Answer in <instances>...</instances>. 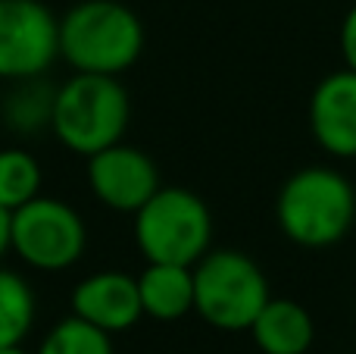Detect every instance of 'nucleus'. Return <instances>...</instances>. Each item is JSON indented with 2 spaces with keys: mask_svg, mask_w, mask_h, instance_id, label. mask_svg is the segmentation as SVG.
<instances>
[{
  "mask_svg": "<svg viewBox=\"0 0 356 354\" xmlns=\"http://www.w3.org/2000/svg\"><path fill=\"white\" fill-rule=\"evenodd\" d=\"M60 60V19L41 0H0V82L47 75Z\"/></svg>",
  "mask_w": 356,
  "mask_h": 354,
  "instance_id": "nucleus-7",
  "label": "nucleus"
},
{
  "mask_svg": "<svg viewBox=\"0 0 356 354\" xmlns=\"http://www.w3.org/2000/svg\"><path fill=\"white\" fill-rule=\"evenodd\" d=\"M131 220L135 248L147 263L194 267L213 248V213L191 188L160 185Z\"/></svg>",
  "mask_w": 356,
  "mask_h": 354,
  "instance_id": "nucleus-5",
  "label": "nucleus"
},
{
  "mask_svg": "<svg viewBox=\"0 0 356 354\" xmlns=\"http://www.w3.org/2000/svg\"><path fill=\"white\" fill-rule=\"evenodd\" d=\"M247 332L263 354H307L316 342V320L300 301L272 295Z\"/></svg>",
  "mask_w": 356,
  "mask_h": 354,
  "instance_id": "nucleus-11",
  "label": "nucleus"
},
{
  "mask_svg": "<svg viewBox=\"0 0 356 354\" xmlns=\"http://www.w3.org/2000/svg\"><path fill=\"white\" fill-rule=\"evenodd\" d=\"M309 135L332 160H356V72L334 69L316 82L307 107Z\"/></svg>",
  "mask_w": 356,
  "mask_h": 354,
  "instance_id": "nucleus-9",
  "label": "nucleus"
},
{
  "mask_svg": "<svg viewBox=\"0 0 356 354\" xmlns=\"http://www.w3.org/2000/svg\"><path fill=\"white\" fill-rule=\"evenodd\" d=\"M54 98L56 85H50L44 75L6 82V91L0 98V123L19 138H35L41 132H50Z\"/></svg>",
  "mask_w": 356,
  "mask_h": 354,
  "instance_id": "nucleus-13",
  "label": "nucleus"
},
{
  "mask_svg": "<svg viewBox=\"0 0 356 354\" xmlns=\"http://www.w3.org/2000/svg\"><path fill=\"white\" fill-rule=\"evenodd\" d=\"M275 223L297 248L322 251L344 242L356 223L353 182L328 163L294 169L275 194Z\"/></svg>",
  "mask_w": 356,
  "mask_h": 354,
  "instance_id": "nucleus-1",
  "label": "nucleus"
},
{
  "mask_svg": "<svg viewBox=\"0 0 356 354\" xmlns=\"http://www.w3.org/2000/svg\"><path fill=\"white\" fill-rule=\"evenodd\" d=\"M88 226L72 204L38 194L10 217V251L38 273H63L85 257Z\"/></svg>",
  "mask_w": 356,
  "mask_h": 354,
  "instance_id": "nucleus-6",
  "label": "nucleus"
},
{
  "mask_svg": "<svg viewBox=\"0 0 356 354\" xmlns=\"http://www.w3.org/2000/svg\"><path fill=\"white\" fill-rule=\"evenodd\" d=\"M138 292L144 317L175 323L194 314V270L181 263H144L138 273Z\"/></svg>",
  "mask_w": 356,
  "mask_h": 354,
  "instance_id": "nucleus-12",
  "label": "nucleus"
},
{
  "mask_svg": "<svg viewBox=\"0 0 356 354\" xmlns=\"http://www.w3.org/2000/svg\"><path fill=\"white\" fill-rule=\"evenodd\" d=\"M191 270L194 314L219 332H247L272 298L263 267L238 248H209Z\"/></svg>",
  "mask_w": 356,
  "mask_h": 354,
  "instance_id": "nucleus-4",
  "label": "nucleus"
},
{
  "mask_svg": "<svg viewBox=\"0 0 356 354\" xmlns=\"http://www.w3.org/2000/svg\"><path fill=\"white\" fill-rule=\"evenodd\" d=\"M0 354H31V351H25L22 345H6V348H0Z\"/></svg>",
  "mask_w": 356,
  "mask_h": 354,
  "instance_id": "nucleus-19",
  "label": "nucleus"
},
{
  "mask_svg": "<svg viewBox=\"0 0 356 354\" xmlns=\"http://www.w3.org/2000/svg\"><path fill=\"white\" fill-rule=\"evenodd\" d=\"M69 314L110 336L129 332L144 317L138 276L122 273V270H97L85 276L75 282L69 295Z\"/></svg>",
  "mask_w": 356,
  "mask_h": 354,
  "instance_id": "nucleus-10",
  "label": "nucleus"
},
{
  "mask_svg": "<svg viewBox=\"0 0 356 354\" xmlns=\"http://www.w3.org/2000/svg\"><path fill=\"white\" fill-rule=\"evenodd\" d=\"M129 119L131 98L119 75L72 72L56 85L50 132L69 154L88 160L97 151L125 141Z\"/></svg>",
  "mask_w": 356,
  "mask_h": 354,
  "instance_id": "nucleus-3",
  "label": "nucleus"
},
{
  "mask_svg": "<svg viewBox=\"0 0 356 354\" xmlns=\"http://www.w3.org/2000/svg\"><path fill=\"white\" fill-rule=\"evenodd\" d=\"M44 185V169L35 154H29L19 144L0 148V207L19 210L22 204L35 201Z\"/></svg>",
  "mask_w": 356,
  "mask_h": 354,
  "instance_id": "nucleus-15",
  "label": "nucleus"
},
{
  "mask_svg": "<svg viewBox=\"0 0 356 354\" xmlns=\"http://www.w3.org/2000/svg\"><path fill=\"white\" fill-rule=\"evenodd\" d=\"M35 354H116V351H113L110 332L69 314L60 323L50 326Z\"/></svg>",
  "mask_w": 356,
  "mask_h": 354,
  "instance_id": "nucleus-16",
  "label": "nucleus"
},
{
  "mask_svg": "<svg viewBox=\"0 0 356 354\" xmlns=\"http://www.w3.org/2000/svg\"><path fill=\"white\" fill-rule=\"evenodd\" d=\"M38 320V298L22 273L0 263V348L22 345Z\"/></svg>",
  "mask_w": 356,
  "mask_h": 354,
  "instance_id": "nucleus-14",
  "label": "nucleus"
},
{
  "mask_svg": "<svg viewBox=\"0 0 356 354\" xmlns=\"http://www.w3.org/2000/svg\"><path fill=\"white\" fill-rule=\"evenodd\" d=\"M147 31L122 0H79L60 16V60L72 72L122 75L141 60Z\"/></svg>",
  "mask_w": 356,
  "mask_h": 354,
  "instance_id": "nucleus-2",
  "label": "nucleus"
},
{
  "mask_svg": "<svg viewBox=\"0 0 356 354\" xmlns=\"http://www.w3.org/2000/svg\"><path fill=\"white\" fill-rule=\"evenodd\" d=\"M85 176L91 194L106 210L129 217H135L160 188V169L154 157L125 141H116L88 157Z\"/></svg>",
  "mask_w": 356,
  "mask_h": 354,
  "instance_id": "nucleus-8",
  "label": "nucleus"
},
{
  "mask_svg": "<svg viewBox=\"0 0 356 354\" xmlns=\"http://www.w3.org/2000/svg\"><path fill=\"white\" fill-rule=\"evenodd\" d=\"M338 47H341V60H344V66L356 72V0H353L350 10L344 13V19H341Z\"/></svg>",
  "mask_w": 356,
  "mask_h": 354,
  "instance_id": "nucleus-17",
  "label": "nucleus"
},
{
  "mask_svg": "<svg viewBox=\"0 0 356 354\" xmlns=\"http://www.w3.org/2000/svg\"><path fill=\"white\" fill-rule=\"evenodd\" d=\"M10 210H3L0 207V263H3V257L10 254Z\"/></svg>",
  "mask_w": 356,
  "mask_h": 354,
  "instance_id": "nucleus-18",
  "label": "nucleus"
}]
</instances>
